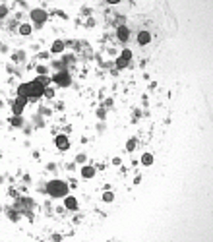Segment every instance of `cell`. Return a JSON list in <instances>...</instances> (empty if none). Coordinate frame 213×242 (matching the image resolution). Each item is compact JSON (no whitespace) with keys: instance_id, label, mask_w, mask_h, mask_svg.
I'll list each match as a JSON object with an SVG mask.
<instances>
[{"instance_id":"16","label":"cell","mask_w":213,"mask_h":242,"mask_svg":"<svg viewBox=\"0 0 213 242\" xmlns=\"http://www.w3.org/2000/svg\"><path fill=\"white\" fill-rule=\"evenodd\" d=\"M43 95H47V97L51 99V97H54V91H52V89H45V93H43Z\"/></svg>"},{"instance_id":"5","label":"cell","mask_w":213,"mask_h":242,"mask_svg":"<svg viewBox=\"0 0 213 242\" xmlns=\"http://www.w3.org/2000/svg\"><path fill=\"white\" fill-rule=\"evenodd\" d=\"M18 91H19L21 97H29V99H31V83H21V85L18 87Z\"/></svg>"},{"instance_id":"10","label":"cell","mask_w":213,"mask_h":242,"mask_svg":"<svg viewBox=\"0 0 213 242\" xmlns=\"http://www.w3.org/2000/svg\"><path fill=\"white\" fill-rule=\"evenodd\" d=\"M64 51V43L62 41H54V45H52V52H62Z\"/></svg>"},{"instance_id":"15","label":"cell","mask_w":213,"mask_h":242,"mask_svg":"<svg viewBox=\"0 0 213 242\" xmlns=\"http://www.w3.org/2000/svg\"><path fill=\"white\" fill-rule=\"evenodd\" d=\"M12 124H14V126H21V118H19V116H14V118H12Z\"/></svg>"},{"instance_id":"18","label":"cell","mask_w":213,"mask_h":242,"mask_svg":"<svg viewBox=\"0 0 213 242\" xmlns=\"http://www.w3.org/2000/svg\"><path fill=\"white\" fill-rule=\"evenodd\" d=\"M37 72H39V74H47V68H45V66H39Z\"/></svg>"},{"instance_id":"14","label":"cell","mask_w":213,"mask_h":242,"mask_svg":"<svg viewBox=\"0 0 213 242\" xmlns=\"http://www.w3.org/2000/svg\"><path fill=\"white\" fill-rule=\"evenodd\" d=\"M103 200H105L107 203H110V202L114 200V194H113V192H105V194H103Z\"/></svg>"},{"instance_id":"1","label":"cell","mask_w":213,"mask_h":242,"mask_svg":"<svg viewBox=\"0 0 213 242\" xmlns=\"http://www.w3.org/2000/svg\"><path fill=\"white\" fill-rule=\"evenodd\" d=\"M47 192L54 198H62V196L68 194V184L62 182V180H51L47 184Z\"/></svg>"},{"instance_id":"3","label":"cell","mask_w":213,"mask_h":242,"mask_svg":"<svg viewBox=\"0 0 213 242\" xmlns=\"http://www.w3.org/2000/svg\"><path fill=\"white\" fill-rule=\"evenodd\" d=\"M116 35H118V39H120L122 43H126V41L130 39V29H128L126 25H118V29H116Z\"/></svg>"},{"instance_id":"19","label":"cell","mask_w":213,"mask_h":242,"mask_svg":"<svg viewBox=\"0 0 213 242\" xmlns=\"http://www.w3.org/2000/svg\"><path fill=\"white\" fill-rule=\"evenodd\" d=\"M6 16V8H0V18H4Z\"/></svg>"},{"instance_id":"2","label":"cell","mask_w":213,"mask_h":242,"mask_svg":"<svg viewBox=\"0 0 213 242\" xmlns=\"http://www.w3.org/2000/svg\"><path fill=\"white\" fill-rule=\"evenodd\" d=\"M130 56H132V51H128V49H126L124 52L118 56L116 66H118V68H126V66H128V62H130Z\"/></svg>"},{"instance_id":"7","label":"cell","mask_w":213,"mask_h":242,"mask_svg":"<svg viewBox=\"0 0 213 242\" xmlns=\"http://www.w3.org/2000/svg\"><path fill=\"white\" fill-rule=\"evenodd\" d=\"M54 82L60 83V85H68L70 78H68V74H56V76H54Z\"/></svg>"},{"instance_id":"17","label":"cell","mask_w":213,"mask_h":242,"mask_svg":"<svg viewBox=\"0 0 213 242\" xmlns=\"http://www.w3.org/2000/svg\"><path fill=\"white\" fill-rule=\"evenodd\" d=\"M134 147H136V142H134V140H130V142H128V151H132Z\"/></svg>"},{"instance_id":"13","label":"cell","mask_w":213,"mask_h":242,"mask_svg":"<svg viewBox=\"0 0 213 242\" xmlns=\"http://www.w3.org/2000/svg\"><path fill=\"white\" fill-rule=\"evenodd\" d=\"M19 33H21V35H29V33H31V25H27V24H24V25H21V27H19Z\"/></svg>"},{"instance_id":"9","label":"cell","mask_w":213,"mask_h":242,"mask_svg":"<svg viewBox=\"0 0 213 242\" xmlns=\"http://www.w3.org/2000/svg\"><path fill=\"white\" fill-rule=\"evenodd\" d=\"M64 205L68 207V209H76V207H77V202H76V198H72V196H68V198L64 200Z\"/></svg>"},{"instance_id":"6","label":"cell","mask_w":213,"mask_h":242,"mask_svg":"<svg viewBox=\"0 0 213 242\" xmlns=\"http://www.w3.org/2000/svg\"><path fill=\"white\" fill-rule=\"evenodd\" d=\"M56 147H58V149H68V147H70L68 137H66V136H58V137H56Z\"/></svg>"},{"instance_id":"11","label":"cell","mask_w":213,"mask_h":242,"mask_svg":"<svg viewBox=\"0 0 213 242\" xmlns=\"http://www.w3.org/2000/svg\"><path fill=\"white\" fill-rule=\"evenodd\" d=\"M12 110H14V114H18V116H19V114H21V110H24V105H19V103L16 101L14 105H12Z\"/></svg>"},{"instance_id":"4","label":"cell","mask_w":213,"mask_h":242,"mask_svg":"<svg viewBox=\"0 0 213 242\" xmlns=\"http://www.w3.org/2000/svg\"><path fill=\"white\" fill-rule=\"evenodd\" d=\"M31 18L35 19L37 24H43V21L47 19V14H45L43 10H33V12H31Z\"/></svg>"},{"instance_id":"8","label":"cell","mask_w":213,"mask_h":242,"mask_svg":"<svg viewBox=\"0 0 213 242\" xmlns=\"http://www.w3.org/2000/svg\"><path fill=\"white\" fill-rule=\"evenodd\" d=\"M93 175H95V169L93 167H83L82 169V176L83 178H93Z\"/></svg>"},{"instance_id":"12","label":"cell","mask_w":213,"mask_h":242,"mask_svg":"<svg viewBox=\"0 0 213 242\" xmlns=\"http://www.w3.org/2000/svg\"><path fill=\"white\" fill-rule=\"evenodd\" d=\"M141 163H143V165H151V163H153V155H151V153H145V155L141 157Z\"/></svg>"}]
</instances>
